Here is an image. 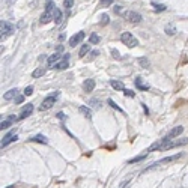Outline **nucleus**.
<instances>
[{"label": "nucleus", "mask_w": 188, "mask_h": 188, "mask_svg": "<svg viewBox=\"0 0 188 188\" xmlns=\"http://www.w3.org/2000/svg\"><path fill=\"white\" fill-rule=\"evenodd\" d=\"M187 143H188V138H179V140H164V138H161L159 142L153 143L149 149L146 151V153L152 152V151H169V149H173V147L184 146Z\"/></svg>", "instance_id": "1"}, {"label": "nucleus", "mask_w": 188, "mask_h": 188, "mask_svg": "<svg viewBox=\"0 0 188 188\" xmlns=\"http://www.w3.org/2000/svg\"><path fill=\"white\" fill-rule=\"evenodd\" d=\"M120 41H122L128 48H134V47H137L138 45V41H137V38L132 35V33L130 32H124L122 35H120Z\"/></svg>", "instance_id": "2"}, {"label": "nucleus", "mask_w": 188, "mask_h": 188, "mask_svg": "<svg viewBox=\"0 0 188 188\" xmlns=\"http://www.w3.org/2000/svg\"><path fill=\"white\" fill-rule=\"evenodd\" d=\"M124 17H125V20H128V21L132 23V24H140L142 20H143L142 15L136 11H126V12H124Z\"/></svg>", "instance_id": "3"}, {"label": "nucleus", "mask_w": 188, "mask_h": 188, "mask_svg": "<svg viewBox=\"0 0 188 188\" xmlns=\"http://www.w3.org/2000/svg\"><path fill=\"white\" fill-rule=\"evenodd\" d=\"M57 95H59V93L56 92L53 96H47V98L44 99V101H42L41 107H39V110H41V111H45V110L51 109V107L54 105V102H56V98H57Z\"/></svg>", "instance_id": "4"}, {"label": "nucleus", "mask_w": 188, "mask_h": 188, "mask_svg": "<svg viewBox=\"0 0 188 188\" xmlns=\"http://www.w3.org/2000/svg\"><path fill=\"white\" fill-rule=\"evenodd\" d=\"M184 153H176V155H172V157H166V158H163V159H159V161H157L155 164H153L152 167H147V169L145 170V172H147V170H152V169H155V167H158L159 164H164V163H172V161H176V159H179L181 157H182Z\"/></svg>", "instance_id": "5"}, {"label": "nucleus", "mask_w": 188, "mask_h": 188, "mask_svg": "<svg viewBox=\"0 0 188 188\" xmlns=\"http://www.w3.org/2000/svg\"><path fill=\"white\" fill-rule=\"evenodd\" d=\"M0 32H2V39H5L6 36H9L12 32H14V27L12 24H9L8 21H2L0 23Z\"/></svg>", "instance_id": "6"}, {"label": "nucleus", "mask_w": 188, "mask_h": 188, "mask_svg": "<svg viewBox=\"0 0 188 188\" xmlns=\"http://www.w3.org/2000/svg\"><path fill=\"white\" fill-rule=\"evenodd\" d=\"M182 132H184V126H181V125H179V126H174V128H172V131L167 134L166 137H163V138H164V140H173L174 137L181 136Z\"/></svg>", "instance_id": "7"}, {"label": "nucleus", "mask_w": 188, "mask_h": 188, "mask_svg": "<svg viewBox=\"0 0 188 188\" xmlns=\"http://www.w3.org/2000/svg\"><path fill=\"white\" fill-rule=\"evenodd\" d=\"M84 36H86V33H84V32H77L74 36H71V39H69V45H71V47L78 45V44L84 39Z\"/></svg>", "instance_id": "8"}, {"label": "nucleus", "mask_w": 188, "mask_h": 188, "mask_svg": "<svg viewBox=\"0 0 188 188\" xmlns=\"http://www.w3.org/2000/svg\"><path fill=\"white\" fill-rule=\"evenodd\" d=\"M17 138H18V137H17V136H15V134L12 132V131H11V132H8V134H6V136L3 137V140H2V147L8 146L11 142H17Z\"/></svg>", "instance_id": "9"}, {"label": "nucleus", "mask_w": 188, "mask_h": 188, "mask_svg": "<svg viewBox=\"0 0 188 188\" xmlns=\"http://www.w3.org/2000/svg\"><path fill=\"white\" fill-rule=\"evenodd\" d=\"M32 111H33V104L24 105V107H23V110H21V113H20V117H18V119H26L27 116L32 115Z\"/></svg>", "instance_id": "10"}, {"label": "nucleus", "mask_w": 188, "mask_h": 188, "mask_svg": "<svg viewBox=\"0 0 188 188\" xmlns=\"http://www.w3.org/2000/svg\"><path fill=\"white\" fill-rule=\"evenodd\" d=\"M62 59H63V54H59V53H54L53 56H50V57H48V60H47V62H48V65H50V66H56V65L60 62V60H62Z\"/></svg>", "instance_id": "11"}, {"label": "nucleus", "mask_w": 188, "mask_h": 188, "mask_svg": "<svg viewBox=\"0 0 188 188\" xmlns=\"http://www.w3.org/2000/svg\"><path fill=\"white\" fill-rule=\"evenodd\" d=\"M134 84H136V87H137V89H140V90H149V89H151V86L147 84V83H145V81H143V80L140 78V77H138V78H136Z\"/></svg>", "instance_id": "12"}, {"label": "nucleus", "mask_w": 188, "mask_h": 188, "mask_svg": "<svg viewBox=\"0 0 188 188\" xmlns=\"http://www.w3.org/2000/svg\"><path fill=\"white\" fill-rule=\"evenodd\" d=\"M68 59H69V54H65L63 56V59L62 60H60V62L54 66V68L56 69H66V68H68V66H69V63H68Z\"/></svg>", "instance_id": "13"}, {"label": "nucleus", "mask_w": 188, "mask_h": 188, "mask_svg": "<svg viewBox=\"0 0 188 188\" xmlns=\"http://www.w3.org/2000/svg\"><path fill=\"white\" fill-rule=\"evenodd\" d=\"M83 89L86 92H92L93 89H95V80H92V78H87L86 81L83 83Z\"/></svg>", "instance_id": "14"}, {"label": "nucleus", "mask_w": 188, "mask_h": 188, "mask_svg": "<svg viewBox=\"0 0 188 188\" xmlns=\"http://www.w3.org/2000/svg\"><path fill=\"white\" fill-rule=\"evenodd\" d=\"M53 15H54V14H51V12H45V11H44V14L41 15V18H39V23H41V24L50 23L51 20H53Z\"/></svg>", "instance_id": "15"}, {"label": "nucleus", "mask_w": 188, "mask_h": 188, "mask_svg": "<svg viewBox=\"0 0 188 188\" xmlns=\"http://www.w3.org/2000/svg\"><path fill=\"white\" fill-rule=\"evenodd\" d=\"M78 111L81 113L84 117H87V119L92 117V110L89 109V107H86V105H80V107H78Z\"/></svg>", "instance_id": "16"}, {"label": "nucleus", "mask_w": 188, "mask_h": 188, "mask_svg": "<svg viewBox=\"0 0 188 188\" xmlns=\"http://www.w3.org/2000/svg\"><path fill=\"white\" fill-rule=\"evenodd\" d=\"M18 95V89L15 87V89H11V90H8L3 95V99H6V101H9V99H14L15 96Z\"/></svg>", "instance_id": "17"}, {"label": "nucleus", "mask_w": 188, "mask_h": 188, "mask_svg": "<svg viewBox=\"0 0 188 188\" xmlns=\"http://www.w3.org/2000/svg\"><path fill=\"white\" fill-rule=\"evenodd\" d=\"M14 120H17L14 116H9L8 119H5V120H2V124H0V128L2 130H6L8 126H11L12 124H14Z\"/></svg>", "instance_id": "18"}, {"label": "nucleus", "mask_w": 188, "mask_h": 188, "mask_svg": "<svg viewBox=\"0 0 188 188\" xmlns=\"http://www.w3.org/2000/svg\"><path fill=\"white\" fill-rule=\"evenodd\" d=\"M30 142H36V143L47 145V143H48V140H47V137L41 136V134H38V136H35V137H32V138H30Z\"/></svg>", "instance_id": "19"}, {"label": "nucleus", "mask_w": 188, "mask_h": 188, "mask_svg": "<svg viewBox=\"0 0 188 188\" xmlns=\"http://www.w3.org/2000/svg\"><path fill=\"white\" fill-rule=\"evenodd\" d=\"M110 86L116 90H124V83L119 81V80H110Z\"/></svg>", "instance_id": "20"}, {"label": "nucleus", "mask_w": 188, "mask_h": 188, "mask_svg": "<svg viewBox=\"0 0 188 188\" xmlns=\"http://www.w3.org/2000/svg\"><path fill=\"white\" fill-rule=\"evenodd\" d=\"M53 20H54V23H56V24H60V23H62V11L56 8L54 15H53Z\"/></svg>", "instance_id": "21"}, {"label": "nucleus", "mask_w": 188, "mask_h": 188, "mask_svg": "<svg viewBox=\"0 0 188 188\" xmlns=\"http://www.w3.org/2000/svg\"><path fill=\"white\" fill-rule=\"evenodd\" d=\"M89 50H90V47H89V44H83L81 45V48H80V53H78V56L80 57H84L87 53H89Z\"/></svg>", "instance_id": "22"}, {"label": "nucleus", "mask_w": 188, "mask_h": 188, "mask_svg": "<svg viewBox=\"0 0 188 188\" xmlns=\"http://www.w3.org/2000/svg\"><path fill=\"white\" fill-rule=\"evenodd\" d=\"M44 74H45V69H44V68H38V69H35V71L32 72V75L35 77V78H39V77H42Z\"/></svg>", "instance_id": "23"}, {"label": "nucleus", "mask_w": 188, "mask_h": 188, "mask_svg": "<svg viewBox=\"0 0 188 188\" xmlns=\"http://www.w3.org/2000/svg\"><path fill=\"white\" fill-rule=\"evenodd\" d=\"M99 41H101V38H99L96 33H92V35L89 36V42L90 44H99Z\"/></svg>", "instance_id": "24"}, {"label": "nucleus", "mask_w": 188, "mask_h": 188, "mask_svg": "<svg viewBox=\"0 0 188 188\" xmlns=\"http://www.w3.org/2000/svg\"><path fill=\"white\" fill-rule=\"evenodd\" d=\"M153 6V9H155L157 12H164L167 8H166V5H161V3H152Z\"/></svg>", "instance_id": "25"}, {"label": "nucleus", "mask_w": 188, "mask_h": 188, "mask_svg": "<svg viewBox=\"0 0 188 188\" xmlns=\"http://www.w3.org/2000/svg\"><path fill=\"white\" fill-rule=\"evenodd\" d=\"M138 63H140V66H142V68H149V60H147L146 57H140L138 59Z\"/></svg>", "instance_id": "26"}, {"label": "nucleus", "mask_w": 188, "mask_h": 188, "mask_svg": "<svg viewBox=\"0 0 188 188\" xmlns=\"http://www.w3.org/2000/svg\"><path fill=\"white\" fill-rule=\"evenodd\" d=\"M166 33L167 35H174V33H176V27L172 26V24H167L166 26Z\"/></svg>", "instance_id": "27"}, {"label": "nucleus", "mask_w": 188, "mask_h": 188, "mask_svg": "<svg viewBox=\"0 0 188 188\" xmlns=\"http://www.w3.org/2000/svg\"><path fill=\"white\" fill-rule=\"evenodd\" d=\"M146 155H147V153L145 152L143 155H140V157H137V158H132V159H130V161H128V164H134V163H138V161H142V159H143V158H145Z\"/></svg>", "instance_id": "28"}, {"label": "nucleus", "mask_w": 188, "mask_h": 188, "mask_svg": "<svg viewBox=\"0 0 188 188\" xmlns=\"http://www.w3.org/2000/svg\"><path fill=\"white\" fill-rule=\"evenodd\" d=\"M109 21H110V17L107 15V14H102L101 15V26H107V24H109Z\"/></svg>", "instance_id": "29"}, {"label": "nucleus", "mask_w": 188, "mask_h": 188, "mask_svg": "<svg viewBox=\"0 0 188 188\" xmlns=\"http://www.w3.org/2000/svg\"><path fill=\"white\" fill-rule=\"evenodd\" d=\"M72 5H74V0H65V2H63V8L66 11H69L72 8Z\"/></svg>", "instance_id": "30"}, {"label": "nucleus", "mask_w": 188, "mask_h": 188, "mask_svg": "<svg viewBox=\"0 0 188 188\" xmlns=\"http://www.w3.org/2000/svg\"><path fill=\"white\" fill-rule=\"evenodd\" d=\"M109 105H110V107H113V109H116L117 111H124V110L120 109V107H119V105H117L115 101H111V99H109Z\"/></svg>", "instance_id": "31"}, {"label": "nucleus", "mask_w": 188, "mask_h": 188, "mask_svg": "<svg viewBox=\"0 0 188 188\" xmlns=\"http://www.w3.org/2000/svg\"><path fill=\"white\" fill-rule=\"evenodd\" d=\"M32 93H33V87H32V86H27V87L24 89V95L29 96V95H32Z\"/></svg>", "instance_id": "32"}, {"label": "nucleus", "mask_w": 188, "mask_h": 188, "mask_svg": "<svg viewBox=\"0 0 188 188\" xmlns=\"http://www.w3.org/2000/svg\"><path fill=\"white\" fill-rule=\"evenodd\" d=\"M113 2H115V0H99V5H101V6H109Z\"/></svg>", "instance_id": "33"}, {"label": "nucleus", "mask_w": 188, "mask_h": 188, "mask_svg": "<svg viewBox=\"0 0 188 188\" xmlns=\"http://www.w3.org/2000/svg\"><path fill=\"white\" fill-rule=\"evenodd\" d=\"M90 104H92L93 107H95V109H98V107H101V102H99L98 99H92V101H90Z\"/></svg>", "instance_id": "34"}, {"label": "nucleus", "mask_w": 188, "mask_h": 188, "mask_svg": "<svg viewBox=\"0 0 188 188\" xmlns=\"http://www.w3.org/2000/svg\"><path fill=\"white\" fill-rule=\"evenodd\" d=\"M124 93L126 96H134V95H136V93H134L132 90H130V89H124Z\"/></svg>", "instance_id": "35"}, {"label": "nucleus", "mask_w": 188, "mask_h": 188, "mask_svg": "<svg viewBox=\"0 0 188 188\" xmlns=\"http://www.w3.org/2000/svg\"><path fill=\"white\" fill-rule=\"evenodd\" d=\"M98 54H99V51H98V50L92 51V53H90V57H89V60H93V59H95V57H96Z\"/></svg>", "instance_id": "36"}, {"label": "nucleus", "mask_w": 188, "mask_h": 188, "mask_svg": "<svg viewBox=\"0 0 188 188\" xmlns=\"http://www.w3.org/2000/svg\"><path fill=\"white\" fill-rule=\"evenodd\" d=\"M111 54H113V57H115V59H120V56H119V53H117V50H115V48H113V50H111Z\"/></svg>", "instance_id": "37"}, {"label": "nucleus", "mask_w": 188, "mask_h": 188, "mask_svg": "<svg viewBox=\"0 0 188 188\" xmlns=\"http://www.w3.org/2000/svg\"><path fill=\"white\" fill-rule=\"evenodd\" d=\"M23 99H24L23 96H17V99H15V102H17V104H20V102H23Z\"/></svg>", "instance_id": "38"}, {"label": "nucleus", "mask_w": 188, "mask_h": 188, "mask_svg": "<svg viewBox=\"0 0 188 188\" xmlns=\"http://www.w3.org/2000/svg\"><path fill=\"white\" fill-rule=\"evenodd\" d=\"M57 117L59 119H65V115H63V113H57Z\"/></svg>", "instance_id": "39"}, {"label": "nucleus", "mask_w": 188, "mask_h": 188, "mask_svg": "<svg viewBox=\"0 0 188 188\" xmlns=\"http://www.w3.org/2000/svg\"><path fill=\"white\" fill-rule=\"evenodd\" d=\"M48 2H50V0H48Z\"/></svg>", "instance_id": "40"}]
</instances>
